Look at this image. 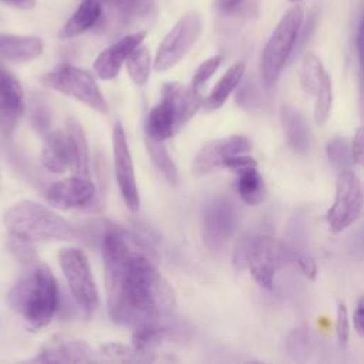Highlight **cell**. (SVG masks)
<instances>
[{
	"label": "cell",
	"mask_w": 364,
	"mask_h": 364,
	"mask_svg": "<svg viewBox=\"0 0 364 364\" xmlns=\"http://www.w3.org/2000/svg\"><path fill=\"white\" fill-rule=\"evenodd\" d=\"M108 311L117 324L164 321L176 309V293L135 239L117 228L102 236Z\"/></svg>",
	"instance_id": "cell-1"
},
{
	"label": "cell",
	"mask_w": 364,
	"mask_h": 364,
	"mask_svg": "<svg viewBox=\"0 0 364 364\" xmlns=\"http://www.w3.org/2000/svg\"><path fill=\"white\" fill-rule=\"evenodd\" d=\"M26 272L7 294L10 307L21 314L27 327L40 330L58 307V284L51 270L38 259L26 264Z\"/></svg>",
	"instance_id": "cell-2"
},
{
	"label": "cell",
	"mask_w": 364,
	"mask_h": 364,
	"mask_svg": "<svg viewBox=\"0 0 364 364\" xmlns=\"http://www.w3.org/2000/svg\"><path fill=\"white\" fill-rule=\"evenodd\" d=\"M10 236L27 242H70L75 237L74 226L51 208L34 200L11 205L3 216Z\"/></svg>",
	"instance_id": "cell-3"
},
{
	"label": "cell",
	"mask_w": 364,
	"mask_h": 364,
	"mask_svg": "<svg viewBox=\"0 0 364 364\" xmlns=\"http://www.w3.org/2000/svg\"><path fill=\"white\" fill-rule=\"evenodd\" d=\"M202 104L203 100L199 91L181 82H166L162 87L159 102L148 112L145 135L164 142L173 136Z\"/></svg>",
	"instance_id": "cell-4"
},
{
	"label": "cell",
	"mask_w": 364,
	"mask_h": 364,
	"mask_svg": "<svg viewBox=\"0 0 364 364\" xmlns=\"http://www.w3.org/2000/svg\"><path fill=\"white\" fill-rule=\"evenodd\" d=\"M289 250L280 245L269 229H256L245 233L236 243L232 262L237 269H249L255 282L272 290L274 274Z\"/></svg>",
	"instance_id": "cell-5"
},
{
	"label": "cell",
	"mask_w": 364,
	"mask_h": 364,
	"mask_svg": "<svg viewBox=\"0 0 364 364\" xmlns=\"http://www.w3.org/2000/svg\"><path fill=\"white\" fill-rule=\"evenodd\" d=\"M303 9L293 6L280 18L269 37L260 61L262 81L267 90L274 88L289 57L291 55L303 23Z\"/></svg>",
	"instance_id": "cell-6"
},
{
	"label": "cell",
	"mask_w": 364,
	"mask_h": 364,
	"mask_svg": "<svg viewBox=\"0 0 364 364\" xmlns=\"http://www.w3.org/2000/svg\"><path fill=\"white\" fill-rule=\"evenodd\" d=\"M41 84L61 94L70 95L100 114L108 112V104L94 77L71 64H61L40 78Z\"/></svg>",
	"instance_id": "cell-7"
},
{
	"label": "cell",
	"mask_w": 364,
	"mask_h": 364,
	"mask_svg": "<svg viewBox=\"0 0 364 364\" xmlns=\"http://www.w3.org/2000/svg\"><path fill=\"white\" fill-rule=\"evenodd\" d=\"M58 262L80 309L87 314L94 313L98 309L100 297L87 256L80 249L64 247L58 252Z\"/></svg>",
	"instance_id": "cell-8"
},
{
	"label": "cell",
	"mask_w": 364,
	"mask_h": 364,
	"mask_svg": "<svg viewBox=\"0 0 364 364\" xmlns=\"http://www.w3.org/2000/svg\"><path fill=\"white\" fill-rule=\"evenodd\" d=\"M240 213L236 203L228 196H215L205 203L200 213V236L203 245L220 250L235 233Z\"/></svg>",
	"instance_id": "cell-9"
},
{
	"label": "cell",
	"mask_w": 364,
	"mask_h": 364,
	"mask_svg": "<svg viewBox=\"0 0 364 364\" xmlns=\"http://www.w3.org/2000/svg\"><path fill=\"white\" fill-rule=\"evenodd\" d=\"M200 28L202 24L199 14L186 13L182 16L162 38L156 50L154 68L156 71H166L176 65L198 40Z\"/></svg>",
	"instance_id": "cell-10"
},
{
	"label": "cell",
	"mask_w": 364,
	"mask_h": 364,
	"mask_svg": "<svg viewBox=\"0 0 364 364\" xmlns=\"http://www.w3.org/2000/svg\"><path fill=\"white\" fill-rule=\"evenodd\" d=\"M363 191L360 181L350 171H341L336 182V196L327 212V223L333 233H338L348 228L361 213Z\"/></svg>",
	"instance_id": "cell-11"
},
{
	"label": "cell",
	"mask_w": 364,
	"mask_h": 364,
	"mask_svg": "<svg viewBox=\"0 0 364 364\" xmlns=\"http://www.w3.org/2000/svg\"><path fill=\"white\" fill-rule=\"evenodd\" d=\"M252 141L245 135H230L205 144L192 161V173L203 176L215 169L223 168L226 161L235 155L246 154L252 149Z\"/></svg>",
	"instance_id": "cell-12"
},
{
	"label": "cell",
	"mask_w": 364,
	"mask_h": 364,
	"mask_svg": "<svg viewBox=\"0 0 364 364\" xmlns=\"http://www.w3.org/2000/svg\"><path fill=\"white\" fill-rule=\"evenodd\" d=\"M112 148H114V169L121 196L127 208L136 212L139 208V193L134 171L132 156L128 148L124 128L119 122L115 124L112 131Z\"/></svg>",
	"instance_id": "cell-13"
},
{
	"label": "cell",
	"mask_w": 364,
	"mask_h": 364,
	"mask_svg": "<svg viewBox=\"0 0 364 364\" xmlns=\"http://www.w3.org/2000/svg\"><path fill=\"white\" fill-rule=\"evenodd\" d=\"M26 111V97L18 80L0 67V131L11 136Z\"/></svg>",
	"instance_id": "cell-14"
},
{
	"label": "cell",
	"mask_w": 364,
	"mask_h": 364,
	"mask_svg": "<svg viewBox=\"0 0 364 364\" xmlns=\"http://www.w3.org/2000/svg\"><path fill=\"white\" fill-rule=\"evenodd\" d=\"M94 196V183L88 179V176L80 175H73L53 183L46 192L48 203L64 210L84 208L91 203Z\"/></svg>",
	"instance_id": "cell-15"
},
{
	"label": "cell",
	"mask_w": 364,
	"mask_h": 364,
	"mask_svg": "<svg viewBox=\"0 0 364 364\" xmlns=\"http://www.w3.org/2000/svg\"><path fill=\"white\" fill-rule=\"evenodd\" d=\"M98 360L97 351L81 340H67L55 337L50 340L31 361L37 363H94Z\"/></svg>",
	"instance_id": "cell-16"
},
{
	"label": "cell",
	"mask_w": 364,
	"mask_h": 364,
	"mask_svg": "<svg viewBox=\"0 0 364 364\" xmlns=\"http://www.w3.org/2000/svg\"><path fill=\"white\" fill-rule=\"evenodd\" d=\"M145 36L146 31L131 33L105 48L94 61V70L97 75L102 80H111L117 77L121 65L127 63V58L131 55V53L141 46Z\"/></svg>",
	"instance_id": "cell-17"
},
{
	"label": "cell",
	"mask_w": 364,
	"mask_h": 364,
	"mask_svg": "<svg viewBox=\"0 0 364 364\" xmlns=\"http://www.w3.org/2000/svg\"><path fill=\"white\" fill-rule=\"evenodd\" d=\"M280 122L287 145L299 154L309 151L311 144L310 129L303 114L290 104L280 107Z\"/></svg>",
	"instance_id": "cell-18"
},
{
	"label": "cell",
	"mask_w": 364,
	"mask_h": 364,
	"mask_svg": "<svg viewBox=\"0 0 364 364\" xmlns=\"http://www.w3.org/2000/svg\"><path fill=\"white\" fill-rule=\"evenodd\" d=\"M65 139L70 158V169L74 175L88 176L90 173V154L87 138L80 121L68 117L65 122Z\"/></svg>",
	"instance_id": "cell-19"
},
{
	"label": "cell",
	"mask_w": 364,
	"mask_h": 364,
	"mask_svg": "<svg viewBox=\"0 0 364 364\" xmlns=\"http://www.w3.org/2000/svg\"><path fill=\"white\" fill-rule=\"evenodd\" d=\"M43 51V41L33 36L0 33V55L14 63H27Z\"/></svg>",
	"instance_id": "cell-20"
},
{
	"label": "cell",
	"mask_w": 364,
	"mask_h": 364,
	"mask_svg": "<svg viewBox=\"0 0 364 364\" xmlns=\"http://www.w3.org/2000/svg\"><path fill=\"white\" fill-rule=\"evenodd\" d=\"M108 17L117 26H128L154 11V0H100Z\"/></svg>",
	"instance_id": "cell-21"
},
{
	"label": "cell",
	"mask_w": 364,
	"mask_h": 364,
	"mask_svg": "<svg viewBox=\"0 0 364 364\" xmlns=\"http://www.w3.org/2000/svg\"><path fill=\"white\" fill-rule=\"evenodd\" d=\"M102 16V6L100 0H82L78 9L67 20V23L60 30L61 38H73L81 33L92 28L100 23Z\"/></svg>",
	"instance_id": "cell-22"
},
{
	"label": "cell",
	"mask_w": 364,
	"mask_h": 364,
	"mask_svg": "<svg viewBox=\"0 0 364 364\" xmlns=\"http://www.w3.org/2000/svg\"><path fill=\"white\" fill-rule=\"evenodd\" d=\"M41 162L44 168L54 173H64L70 169L65 132L61 129L47 132L41 149Z\"/></svg>",
	"instance_id": "cell-23"
},
{
	"label": "cell",
	"mask_w": 364,
	"mask_h": 364,
	"mask_svg": "<svg viewBox=\"0 0 364 364\" xmlns=\"http://www.w3.org/2000/svg\"><path fill=\"white\" fill-rule=\"evenodd\" d=\"M245 68H246V65H245L243 61H237L232 67L228 68V71L222 75V78L212 88L208 98L203 101L205 108L208 111L218 109L226 102L229 95L233 92V90L242 81L243 74H245Z\"/></svg>",
	"instance_id": "cell-24"
},
{
	"label": "cell",
	"mask_w": 364,
	"mask_h": 364,
	"mask_svg": "<svg viewBox=\"0 0 364 364\" xmlns=\"http://www.w3.org/2000/svg\"><path fill=\"white\" fill-rule=\"evenodd\" d=\"M236 189L240 199L250 206L259 205L266 196V185L257 166L246 168L237 172Z\"/></svg>",
	"instance_id": "cell-25"
},
{
	"label": "cell",
	"mask_w": 364,
	"mask_h": 364,
	"mask_svg": "<svg viewBox=\"0 0 364 364\" xmlns=\"http://www.w3.org/2000/svg\"><path fill=\"white\" fill-rule=\"evenodd\" d=\"M166 333H168V327L164 326L162 321L142 323L134 327V331L131 336V344L142 353L152 354V351L162 343Z\"/></svg>",
	"instance_id": "cell-26"
},
{
	"label": "cell",
	"mask_w": 364,
	"mask_h": 364,
	"mask_svg": "<svg viewBox=\"0 0 364 364\" xmlns=\"http://www.w3.org/2000/svg\"><path fill=\"white\" fill-rule=\"evenodd\" d=\"M327 77L328 74L326 73L320 58L311 53L306 54L300 71V82L303 90L310 95H317Z\"/></svg>",
	"instance_id": "cell-27"
},
{
	"label": "cell",
	"mask_w": 364,
	"mask_h": 364,
	"mask_svg": "<svg viewBox=\"0 0 364 364\" xmlns=\"http://www.w3.org/2000/svg\"><path fill=\"white\" fill-rule=\"evenodd\" d=\"M284 346L291 360L306 361L313 353L314 341L310 330L306 326H299L287 334Z\"/></svg>",
	"instance_id": "cell-28"
},
{
	"label": "cell",
	"mask_w": 364,
	"mask_h": 364,
	"mask_svg": "<svg viewBox=\"0 0 364 364\" xmlns=\"http://www.w3.org/2000/svg\"><path fill=\"white\" fill-rule=\"evenodd\" d=\"M145 145L148 149V154L155 164V166L159 169V172L164 175V178L169 183H176L178 181V169L173 164L168 149L164 146L162 141H156L148 135H145Z\"/></svg>",
	"instance_id": "cell-29"
},
{
	"label": "cell",
	"mask_w": 364,
	"mask_h": 364,
	"mask_svg": "<svg viewBox=\"0 0 364 364\" xmlns=\"http://www.w3.org/2000/svg\"><path fill=\"white\" fill-rule=\"evenodd\" d=\"M100 355L108 361H119V363L152 361L155 358L154 354L142 353L136 350L134 346H127L121 343H107L101 346Z\"/></svg>",
	"instance_id": "cell-30"
},
{
	"label": "cell",
	"mask_w": 364,
	"mask_h": 364,
	"mask_svg": "<svg viewBox=\"0 0 364 364\" xmlns=\"http://www.w3.org/2000/svg\"><path fill=\"white\" fill-rule=\"evenodd\" d=\"M127 70L136 85H145L151 74V54L146 47H136L127 58Z\"/></svg>",
	"instance_id": "cell-31"
},
{
	"label": "cell",
	"mask_w": 364,
	"mask_h": 364,
	"mask_svg": "<svg viewBox=\"0 0 364 364\" xmlns=\"http://www.w3.org/2000/svg\"><path fill=\"white\" fill-rule=\"evenodd\" d=\"M326 154L330 164L338 171H347L353 164V149L344 136H334L326 145Z\"/></svg>",
	"instance_id": "cell-32"
},
{
	"label": "cell",
	"mask_w": 364,
	"mask_h": 364,
	"mask_svg": "<svg viewBox=\"0 0 364 364\" xmlns=\"http://www.w3.org/2000/svg\"><path fill=\"white\" fill-rule=\"evenodd\" d=\"M237 104L249 112H260L269 104L266 95L255 81H246L237 92Z\"/></svg>",
	"instance_id": "cell-33"
},
{
	"label": "cell",
	"mask_w": 364,
	"mask_h": 364,
	"mask_svg": "<svg viewBox=\"0 0 364 364\" xmlns=\"http://www.w3.org/2000/svg\"><path fill=\"white\" fill-rule=\"evenodd\" d=\"M314 105V121L318 125H324L330 117L331 105H333V85L330 77H327L316 95Z\"/></svg>",
	"instance_id": "cell-34"
},
{
	"label": "cell",
	"mask_w": 364,
	"mask_h": 364,
	"mask_svg": "<svg viewBox=\"0 0 364 364\" xmlns=\"http://www.w3.org/2000/svg\"><path fill=\"white\" fill-rule=\"evenodd\" d=\"M30 121L31 125L41 134L47 132L50 128V109L41 97H33L30 101Z\"/></svg>",
	"instance_id": "cell-35"
},
{
	"label": "cell",
	"mask_w": 364,
	"mask_h": 364,
	"mask_svg": "<svg viewBox=\"0 0 364 364\" xmlns=\"http://www.w3.org/2000/svg\"><path fill=\"white\" fill-rule=\"evenodd\" d=\"M222 63V57L220 55H213L208 60H205L195 71L193 77H192V82L191 87L195 91H200V88L208 82V80L216 73V70L219 68Z\"/></svg>",
	"instance_id": "cell-36"
},
{
	"label": "cell",
	"mask_w": 364,
	"mask_h": 364,
	"mask_svg": "<svg viewBox=\"0 0 364 364\" xmlns=\"http://www.w3.org/2000/svg\"><path fill=\"white\" fill-rule=\"evenodd\" d=\"M336 333L337 340L341 346L347 344L350 336V323H348V311L344 303H338L337 306V318H336Z\"/></svg>",
	"instance_id": "cell-37"
},
{
	"label": "cell",
	"mask_w": 364,
	"mask_h": 364,
	"mask_svg": "<svg viewBox=\"0 0 364 364\" xmlns=\"http://www.w3.org/2000/svg\"><path fill=\"white\" fill-rule=\"evenodd\" d=\"M250 166H257L256 161L253 158L247 156L246 154H240V155H235V156L229 158L223 168H228V169H230V171L237 173V172H240V171H243L246 168H250Z\"/></svg>",
	"instance_id": "cell-38"
},
{
	"label": "cell",
	"mask_w": 364,
	"mask_h": 364,
	"mask_svg": "<svg viewBox=\"0 0 364 364\" xmlns=\"http://www.w3.org/2000/svg\"><path fill=\"white\" fill-rule=\"evenodd\" d=\"M351 149H353L354 162H357L360 166L364 168V125L355 131Z\"/></svg>",
	"instance_id": "cell-39"
},
{
	"label": "cell",
	"mask_w": 364,
	"mask_h": 364,
	"mask_svg": "<svg viewBox=\"0 0 364 364\" xmlns=\"http://www.w3.org/2000/svg\"><path fill=\"white\" fill-rule=\"evenodd\" d=\"M296 262L299 264V269L303 272V274L309 279H314L316 274H317V266H316V262L314 259L306 253V252H301L297 255L296 257Z\"/></svg>",
	"instance_id": "cell-40"
},
{
	"label": "cell",
	"mask_w": 364,
	"mask_h": 364,
	"mask_svg": "<svg viewBox=\"0 0 364 364\" xmlns=\"http://www.w3.org/2000/svg\"><path fill=\"white\" fill-rule=\"evenodd\" d=\"M355 44H357V54H358V61H360V71L364 73V10H363V14L360 18Z\"/></svg>",
	"instance_id": "cell-41"
},
{
	"label": "cell",
	"mask_w": 364,
	"mask_h": 364,
	"mask_svg": "<svg viewBox=\"0 0 364 364\" xmlns=\"http://www.w3.org/2000/svg\"><path fill=\"white\" fill-rule=\"evenodd\" d=\"M353 324L355 331L360 336H364V297H361L357 303V307L353 314Z\"/></svg>",
	"instance_id": "cell-42"
},
{
	"label": "cell",
	"mask_w": 364,
	"mask_h": 364,
	"mask_svg": "<svg viewBox=\"0 0 364 364\" xmlns=\"http://www.w3.org/2000/svg\"><path fill=\"white\" fill-rule=\"evenodd\" d=\"M245 0H215L216 9L222 13H235Z\"/></svg>",
	"instance_id": "cell-43"
},
{
	"label": "cell",
	"mask_w": 364,
	"mask_h": 364,
	"mask_svg": "<svg viewBox=\"0 0 364 364\" xmlns=\"http://www.w3.org/2000/svg\"><path fill=\"white\" fill-rule=\"evenodd\" d=\"M0 1L17 9H31L36 4V0H0Z\"/></svg>",
	"instance_id": "cell-44"
},
{
	"label": "cell",
	"mask_w": 364,
	"mask_h": 364,
	"mask_svg": "<svg viewBox=\"0 0 364 364\" xmlns=\"http://www.w3.org/2000/svg\"><path fill=\"white\" fill-rule=\"evenodd\" d=\"M360 102H361V112L364 118V73L360 71Z\"/></svg>",
	"instance_id": "cell-45"
},
{
	"label": "cell",
	"mask_w": 364,
	"mask_h": 364,
	"mask_svg": "<svg viewBox=\"0 0 364 364\" xmlns=\"http://www.w3.org/2000/svg\"><path fill=\"white\" fill-rule=\"evenodd\" d=\"M289 1H291V3H299V1H301V0H289Z\"/></svg>",
	"instance_id": "cell-46"
},
{
	"label": "cell",
	"mask_w": 364,
	"mask_h": 364,
	"mask_svg": "<svg viewBox=\"0 0 364 364\" xmlns=\"http://www.w3.org/2000/svg\"><path fill=\"white\" fill-rule=\"evenodd\" d=\"M363 243H364V230H363Z\"/></svg>",
	"instance_id": "cell-47"
}]
</instances>
